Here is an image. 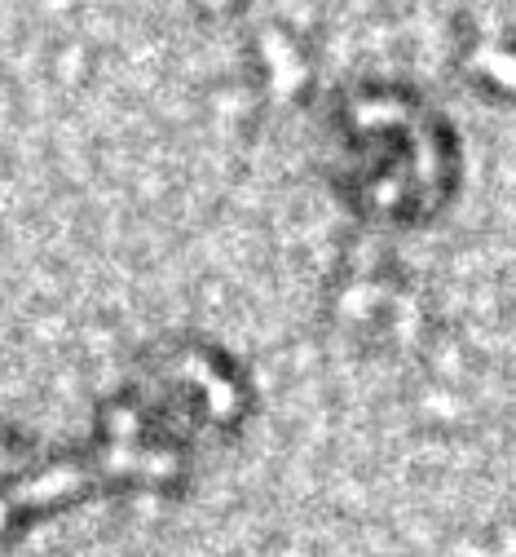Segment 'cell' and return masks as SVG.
<instances>
[{
	"label": "cell",
	"instance_id": "obj_1",
	"mask_svg": "<svg viewBox=\"0 0 516 557\" xmlns=\"http://www.w3.org/2000/svg\"><path fill=\"white\" fill-rule=\"evenodd\" d=\"M252 416V381L207 336L146 345L128 376L98 398L93 425L76 443L98 500L190 492L194 451L235 438Z\"/></svg>",
	"mask_w": 516,
	"mask_h": 557
},
{
	"label": "cell",
	"instance_id": "obj_2",
	"mask_svg": "<svg viewBox=\"0 0 516 557\" xmlns=\"http://www.w3.org/2000/svg\"><path fill=\"white\" fill-rule=\"evenodd\" d=\"M331 186L372 226H424L460 182L446 115L411 85L362 81L331 107Z\"/></svg>",
	"mask_w": 516,
	"mask_h": 557
},
{
	"label": "cell",
	"instance_id": "obj_3",
	"mask_svg": "<svg viewBox=\"0 0 516 557\" xmlns=\"http://www.w3.org/2000/svg\"><path fill=\"white\" fill-rule=\"evenodd\" d=\"M406 310L402 297V278L385 274V270H366V274H344L336 288V323L349 327L362 341L389 336V319H398Z\"/></svg>",
	"mask_w": 516,
	"mask_h": 557
}]
</instances>
